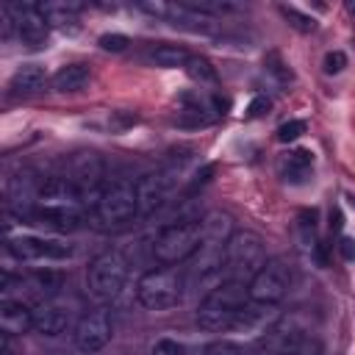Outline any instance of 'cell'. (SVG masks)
<instances>
[{
    "label": "cell",
    "instance_id": "cell-1",
    "mask_svg": "<svg viewBox=\"0 0 355 355\" xmlns=\"http://www.w3.org/2000/svg\"><path fill=\"white\" fill-rule=\"evenodd\" d=\"M86 211H89V205L83 202L80 191L64 175H50L42 180L31 225H44V227L67 233V230H78L83 225Z\"/></svg>",
    "mask_w": 355,
    "mask_h": 355
},
{
    "label": "cell",
    "instance_id": "cell-2",
    "mask_svg": "<svg viewBox=\"0 0 355 355\" xmlns=\"http://www.w3.org/2000/svg\"><path fill=\"white\" fill-rule=\"evenodd\" d=\"M139 216V197H136V183L128 178H114L105 183L103 194L97 197L92 208V225L103 233L128 227Z\"/></svg>",
    "mask_w": 355,
    "mask_h": 355
},
{
    "label": "cell",
    "instance_id": "cell-3",
    "mask_svg": "<svg viewBox=\"0 0 355 355\" xmlns=\"http://www.w3.org/2000/svg\"><path fill=\"white\" fill-rule=\"evenodd\" d=\"M247 302H250L247 283L225 280L216 288H211L205 294V300L200 302V308H197V324L205 333H227Z\"/></svg>",
    "mask_w": 355,
    "mask_h": 355
},
{
    "label": "cell",
    "instance_id": "cell-4",
    "mask_svg": "<svg viewBox=\"0 0 355 355\" xmlns=\"http://www.w3.org/2000/svg\"><path fill=\"white\" fill-rule=\"evenodd\" d=\"M202 241V225L200 216H183L172 225H166L155 241H153V258L161 266H178L189 261Z\"/></svg>",
    "mask_w": 355,
    "mask_h": 355
},
{
    "label": "cell",
    "instance_id": "cell-5",
    "mask_svg": "<svg viewBox=\"0 0 355 355\" xmlns=\"http://www.w3.org/2000/svg\"><path fill=\"white\" fill-rule=\"evenodd\" d=\"M186 272L180 266H155L136 283V297L147 311H166L183 300Z\"/></svg>",
    "mask_w": 355,
    "mask_h": 355
},
{
    "label": "cell",
    "instance_id": "cell-6",
    "mask_svg": "<svg viewBox=\"0 0 355 355\" xmlns=\"http://www.w3.org/2000/svg\"><path fill=\"white\" fill-rule=\"evenodd\" d=\"M186 158L189 155H180V158H172L169 164H164L161 169L155 172H147L136 180V197H139V216H150L155 211H161L169 197L178 191L180 180H183V172H186Z\"/></svg>",
    "mask_w": 355,
    "mask_h": 355
},
{
    "label": "cell",
    "instance_id": "cell-7",
    "mask_svg": "<svg viewBox=\"0 0 355 355\" xmlns=\"http://www.w3.org/2000/svg\"><path fill=\"white\" fill-rule=\"evenodd\" d=\"M263 263H266L263 239L258 233H252V230H236L230 236V241H227V250H225L222 280L250 283Z\"/></svg>",
    "mask_w": 355,
    "mask_h": 355
},
{
    "label": "cell",
    "instance_id": "cell-8",
    "mask_svg": "<svg viewBox=\"0 0 355 355\" xmlns=\"http://www.w3.org/2000/svg\"><path fill=\"white\" fill-rule=\"evenodd\" d=\"M64 178L80 191L83 202L89 205V211L94 208L97 197L103 194L105 189V161L100 153L94 150H78L67 158V169H64Z\"/></svg>",
    "mask_w": 355,
    "mask_h": 355
},
{
    "label": "cell",
    "instance_id": "cell-9",
    "mask_svg": "<svg viewBox=\"0 0 355 355\" xmlns=\"http://www.w3.org/2000/svg\"><path fill=\"white\" fill-rule=\"evenodd\" d=\"M128 280V261L119 250H103L86 272V283H89V294L97 302H108L114 300L122 286Z\"/></svg>",
    "mask_w": 355,
    "mask_h": 355
},
{
    "label": "cell",
    "instance_id": "cell-10",
    "mask_svg": "<svg viewBox=\"0 0 355 355\" xmlns=\"http://www.w3.org/2000/svg\"><path fill=\"white\" fill-rule=\"evenodd\" d=\"M114 336V313L111 308L105 305H97L92 311H86L78 324H75V349L83 352V355H92V352H100Z\"/></svg>",
    "mask_w": 355,
    "mask_h": 355
},
{
    "label": "cell",
    "instance_id": "cell-11",
    "mask_svg": "<svg viewBox=\"0 0 355 355\" xmlns=\"http://www.w3.org/2000/svg\"><path fill=\"white\" fill-rule=\"evenodd\" d=\"M288 283H291L288 266H286L280 258H269V261L258 269V275L247 283V291H250V300H255V302L277 305V302L286 297Z\"/></svg>",
    "mask_w": 355,
    "mask_h": 355
},
{
    "label": "cell",
    "instance_id": "cell-12",
    "mask_svg": "<svg viewBox=\"0 0 355 355\" xmlns=\"http://www.w3.org/2000/svg\"><path fill=\"white\" fill-rule=\"evenodd\" d=\"M6 252L17 261H64L72 255V247L55 239H39V236H17L8 239Z\"/></svg>",
    "mask_w": 355,
    "mask_h": 355
},
{
    "label": "cell",
    "instance_id": "cell-13",
    "mask_svg": "<svg viewBox=\"0 0 355 355\" xmlns=\"http://www.w3.org/2000/svg\"><path fill=\"white\" fill-rule=\"evenodd\" d=\"M8 8L14 17V25H17V39L22 44H28L31 50H39L50 33V25H47L42 8L36 3H8Z\"/></svg>",
    "mask_w": 355,
    "mask_h": 355
},
{
    "label": "cell",
    "instance_id": "cell-14",
    "mask_svg": "<svg viewBox=\"0 0 355 355\" xmlns=\"http://www.w3.org/2000/svg\"><path fill=\"white\" fill-rule=\"evenodd\" d=\"M277 319H280V313H277V305H269V302H255V300H250L244 308H241V313L236 316V322H233V327L230 330H236V333H244L247 338H252V341H258L261 336H266L275 324H277Z\"/></svg>",
    "mask_w": 355,
    "mask_h": 355
},
{
    "label": "cell",
    "instance_id": "cell-15",
    "mask_svg": "<svg viewBox=\"0 0 355 355\" xmlns=\"http://www.w3.org/2000/svg\"><path fill=\"white\" fill-rule=\"evenodd\" d=\"M164 19H169V22H172L175 28H180V31L202 33V36H216V33L222 31V22H219L216 17H211V14H205V11H197V8L186 6V3H169Z\"/></svg>",
    "mask_w": 355,
    "mask_h": 355
},
{
    "label": "cell",
    "instance_id": "cell-16",
    "mask_svg": "<svg viewBox=\"0 0 355 355\" xmlns=\"http://www.w3.org/2000/svg\"><path fill=\"white\" fill-rule=\"evenodd\" d=\"M69 322H72L69 305L58 302L55 297L42 300V302L33 305V330L42 333V336H58L69 327Z\"/></svg>",
    "mask_w": 355,
    "mask_h": 355
},
{
    "label": "cell",
    "instance_id": "cell-17",
    "mask_svg": "<svg viewBox=\"0 0 355 355\" xmlns=\"http://www.w3.org/2000/svg\"><path fill=\"white\" fill-rule=\"evenodd\" d=\"M33 330V308L22 300H0V333L22 336Z\"/></svg>",
    "mask_w": 355,
    "mask_h": 355
},
{
    "label": "cell",
    "instance_id": "cell-18",
    "mask_svg": "<svg viewBox=\"0 0 355 355\" xmlns=\"http://www.w3.org/2000/svg\"><path fill=\"white\" fill-rule=\"evenodd\" d=\"M277 169H280V178L286 183H305L311 169H313V153L311 150H288L280 155L277 161Z\"/></svg>",
    "mask_w": 355,
    "mask_h": 355
},
{
    "label": "cell",
    "instance_id": "cell-19",
    "mask_svg": "<svg viewBox=\"0 0 355 355\" xmlns=\"http://www.w3.org/2000/svg\"><path fill=\"white\" fill-rule=\"evenodd\" d=\"M47 83H50V80H47V75H44V69H42L39 64H22V67L11 75L8 92H11L14 97H31V94L42 92Z\"/></svg>",
    "mask_w": 355,
    "mask_h": 355
},
{
    "label": "cell",
    "instance_id": "cell-20",
    "mask_svg": "<svg viewBox=\"0 0 355 355\" xmlns=\"http://www.w3.org/2000/svg\"><path fill=\"white\" fill-rule=\"evenodd\" d=\"M89 78H92V69H89L86 64H64V67H58V69L53 72L50 89L58 92V94H72V92L86 89Z\"/></svg>",
    "mask_w": 355,
    "mask_h": 355
},
{
    "label": "cell",
    "instance_id": "cell-21",
    "mask_svg": "<svg viewBox=\"0 0 355 355\" xmlns=\"http://www.w3.org/2000/svg\"><path fill=\"white\" fill-rule=\"evenodd\" d=\"M44 19L50 28H75L78 14L83 11V3L78 0H61V3H39Z\"/></svg>",
    "mask_w": 355,
    "mask_h": 355
},
{
    "label": "cell",
    "instance_id": "cell-22",
    "mask_svg": "<svg viewBox=\"0 0 355 355\" xmlns=\"http://www.w3.org/2000/svg\"><path fill=\"white\" fill-rule=\"evenodd\" d=\"M202 225V241H214V244H227L233 230V216L225 211H208L200 216Z\"/></svg>",
    "mask_w": 355,
    "mask_h": 355
},
{
    "label": "cell",
    "instance_id": "cell-23",
    "mask_svg": "<svg viewBox=\"0 0 355 355\" xmlns=\"http://www.w3.org/2000/svg\"><path fill=\"white\" fill-rule=\"evenodd\" d=\"M191 58V53L180 44H158L147 53V61L155 64V67H166V69H175V67H186V61Z\"/></svg>",
    "mask_w": 355,
    "mask_h": 355
},
{
    "label": "cell",
    "instance_id": "cell-24",
    "mask_svg": "<svg viewBox=\"0 0 355 355\" xmlns=\"http://www.w3.org/2000/svg\"><path fill=\"white\" fill-rule=\"evenodd\" d=\"M183 69H186V75H189L191 80H197V83H216V80H219L216 67H214L205 55H191Z\"/></svg>",
    "mask_w": 355,
    "mask_h": 355
},
{
    "label": "cell",
    "instance_id": "cell-25",
    "mask_svg": "<svg viewBox=\"0 0 355 355\" xmlns=\"http://www.w3.org/2000/svg\"><path fill=\"white\" fill-rule=\"evenodd\" d=\"M277 11H280V17L294 28V31H300V33H313L316 31V19L311 17V14H305V11H300V8H294V6H277Z\"/></svg>",
    "mask_w": 355,
    "mask_h": 355
},
{
    "label": "cell",
    "instance_id": "cell-26",
    "mask_svg": "<svg viewBox=\"0 0 355 355\" xmlns=\"http://www.w3.org/2000/svg\"><path fill=\"white\" fill-rule=\"evenodd\" d=\"M263 67H266V72L280 83V86H288V83H294V72H291V67L286 64V58L280 55V53H266V58H263Z\"/></svg>",
    "mask_w": 355,
    "mask_h": 355
},
{
    "label": "cell",
    "instance_id": "cell-27",
    "mask_svg": "<svg viewBox=\"0 0 355 355\" xmlns=\"http://www.w3.org/2000/svg\"><path fill=\"white\" fill-rule=\"evenodd\" d=\"M244 352H247V347L236 338H219L200 349V355H244Z\"/></svg>",
    "mask_w": 355,
    "mask_h": 355
},
{
    "label": "cell",
    "instance_id": "cell-28",
    "mask_svg": "<svg viewBox=\"0 0 355 355\" xmlns=\"http://www.w3.org/2000/svg\"><path fill=\"white\" fill-rule=\"evenodd\" d=\"M305 130H308V125H305L302 119H288V122H283V125L277 128V141H283V144L297 141Z\"/></svg>",
    "mask_w": 355,
    "mask_h": 355
},
{
    "label": "cell",
    "instance_id": "cell-29",
    "mask_svg": "<svg viewBox=\"0 0 355 355\" xmlns=\"http://www.w3.org/2000/svg\"><path fill=\"white\" fill-rule=\"evenodd\" d=\"M97 44H100L103 50H108V53H122V50H128L130 39H128L125 33H103V36L97 39Z\"/></svg>",
    "mask_w": 355,
    "mask_h": 355
},
{
    "label": "cell",
    "instance_id": "cell-30",
    "mask_svg": "<svg viewBox=\"0 0 355 355\" xmlns=\"http://www.w3.org/2000/svg\"><path fill=\"white\" fill-rule=\"evenodd\" d=\"M322 67H324V72H327V75H338V72L347 67V55H344L341 50H333V53H327V55H324Z\"/></svg>",
    "mask_w": 355,
    "mask_h": 355
},
{
    "label": "cell",
    "instance_id": "cell-31",
    "mask_svg": "<svg viewBox=\"0 0 355 355\" xmlns=\"http://www.w3.org/2000/svg\"><path fill=\"white\" fill-rule=\"evenodd\" d=\"M153 355H186V349L175 338H158L153 344Z\"/></svg>",
    "mask_w": 355,
    "mask_h": 355
},
{
    "label": "cell",
    "instance_id": "cell-32",
    "mask_svg": "<svg viewBox=\"0 0 355 355\" xmlns=\"http://www.w3.org/2000/svg\"><path fill=\"white\" fill-rule=\"evenodd\" d=\"M269 108H272V100H269L266 94H258V97L250 100V105H247V116H250V119H258V116H263Z\"/></svg>",
    "mask_w": 355,
    "mask_h": 355
},
{
    "label": "cell",
    "instance_id": "cell-33",
    "mask_svg": "<svg viewBox=\"0 0 355 355\" xmlns=\"http://www.w3.org/2000/svg\"><path fill=\"white\" fill-rule=\"evenodd\" d=\"M286 355H322V349H319V344H316V341L305 338L297 349H291V352H286Z\"/></svg>",
    "mask_w": 355,
    "mask_h": 355
},
{
    "label": "cell",
    "instance_id": "cell-34",
    "mask_svg": "<svg viewBox=\"0 0 355 355\" xmlns=\"http://www.w3.org/2000/svg\"><path fill=\"white\" fill-rule=\"evenodd\" d=\"M338 252L344 255V261H355V239L344 236V239L338 241Z\"/></svg>",
    "mask_w": 355,
    "mask_h": 355
},
{
    "label": "cell",
    "instance_id": "cell-35",
    "mask_svg": "<svg viewBox=\"0 0 355 355\" xmlns=\"http://www.w3.org/2000/svg\"><path fill=\"white\" fill-rule=\"evenodd\" d=\"M0 355H17V344H14V336H8V333H0Z\"/></svg>",
    "mask_w": 355,
    "mask_h": 355
},
{
    "label": "cell",
    "instance_id": "cell-36",
    "mask_svg": "<svg viewBox=\"0 0 355 355\" xmlns=\"http://www.w3.org/2000/svg\"><path fill=\"white\" fill-rule=\"evenodd\" d=\"M341 225H344V219H341V211H330V230H341Z\"/></svg>",
    "mask_w": 355,
    "mask_h": 355
},
{
    "label": "cell",
    "instance_id": "cell-37",
    "mask_svg": "<svg viewBox=\"0 0 355 355\" xmlns=\"http://www.w3.org/2000/svg\"><path fill=\"white\" fill-rule=\"evenodd\" d=\"M347 11L355 17V0H347Z\"/></svg>",
    "mask_w": 355,
    "mask_h": 355
},
{
    "label": "cell",
    "instance_id": "cell-38",
    "mask_svg": "<svg viewBox=\"0 0 355 355\" xmlns=\"http://www.w3.org/2000/svg\"><path fill=\"white\" fill-rule=\"evenodd\" d=\"M347 202H349V205L355 208V194H347Z\"/></svg>",
    "mask_w": 355,
    "mask_h": 355
}]
</instances>
